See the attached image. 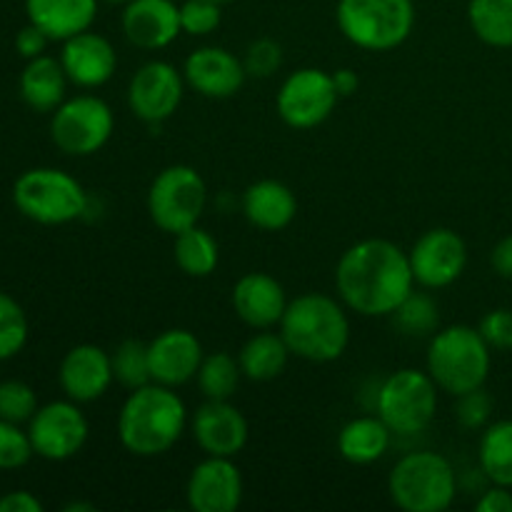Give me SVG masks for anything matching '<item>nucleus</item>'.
Masks as SVG:
<instances>
[{
	"mask_svg": "<svg viewBox=\"0 0 512 512\" xmlns=\"http://www.w3.org/2000/svg\"><path fill=\"white\" fill-rule=\"evenodd\" d=\"M390 318H393L395 328L408 338H428V335L438 333L440 308L428 293L413 290Z\"/></svg>",
	"mask_w": 512,
	"mask_h": 512,
	"instance_id": "32",
	"label": "nucleus"
},
{
	"mask_svg": "<svg viewBox=\"0 0 512 512\" xmlns=\"http://www.w3.org/2000/svg\"><path fill=\"white\" fill-rule=\"evenodd\" d=\"M48 43H50L48 35H45L38 25L28 23L23 30H20L18 38H15V50H18L25 60H33L45 53V45Z\"/></svg>",
	"mask_w": 512,
	"mask_h": 512,
	"instance_id": "41",
	"label": "nucleus"
},
{
	"mask_svg": "<svg viewBox=\"0 0 512 512\" xmlns=\"http://www.w3.org/2000/svg\"><path fill=\"white\" fill-rule=\"evenodd\" d=\"M425 365H428V373L435 385L443 393L458 398L470 390L485 388L490 365H493V350L485 343L478 328L448 325L430 335Z\"/></svg>",
	"mask_w": 512,
	"mask_h": 512,
	"instance_id": "4",
	"label": "nucleus"
},
{
	"mask_svg": "<svg viewBox=\"0 0 512 512\" xmlns=\"http://www.w3.org/2000/svg\"><path fill=\"white\" fill-rule=\"evenodd\" d=\"M288 303L285 288L268 273H245L233 285L235 315L253 330H270L280 325Z\"/></svg>",
	"mask_w": 512,
	"mask_h": 512,
	"instance_id": "22",
	"label": "nucleus"
},
{
	"mask_svg": "<svg viewBox=\"0 0 512 512\" xmlns=\"http://www.w3.org/2000/svg\"><path fill=\"white\" fill-rule=\"evenodd\" d=\"M38 410L35 390L23 380H8L0 383V418L10 423H30Z\"/></svg>",
	"mask_w": 512,
	"mask_h": 512,
	"instance_id": "35",
	"label": "nucleus"
},
{
	"mask_svg": "<svg viewBox=\"0 0 512 512\" xmlns=\"http://www.w3.org/2000/svg\"><path fill=\"white\" fill-rule=\"evenodd\" d=\"M478 463L490 483L512 488V420H498L483 430Z\"/></svg>",
	"mask_w": 512,
	"mask_h": 512,
	"instance_id": "28",
	"label": "nucleus"
},
{
	"mask_svg": "<svg viewBox=\"0 0 512 512\" xmlns=\"http://www.w3.org/2000/svg\"><path fill=\"white\" fill-rule=\"evenodd\" d=\"M280 335L290 355L308 363H333L350 343V320L343 300L338 303L323 293L298 295L285 308Z\"/></svg>",
	"mask_w": 512,
	"mask_h": 512,
	"instance_id": "3",
	"label": "nucleus"
},
{
	"mask_svg": "<svg viewBox=\"0 0 512 512\" xmlns=\"http://www.w3.org/2000/svg\"><path fill=\"white\" fill-rule=\"evenodd\" d=\"M88 433V420L80 413L78 403L70 398L38 408L28 425L35 455L53 463H63L78 455L88 443Z\"/></svg>",
	"mask_w": 512,
	"mask_h": 512,
	"instance_id": "12",
	"label": "nucleus"
},
{
	"mask_svg": "<svg viewBox=\"0 0 512 512\" xmlns=\"http://www.w3.org/2000/svg\"><path fill=\"white\" fill-rule=\"evenodd\" d=\"M393 430L383 423L380 415H360L340 428L338 453L353 465H373L388 453Z\"/></svg>",
	"mask_w": 512,
	"mask_h": 512,
	"instance_id": "26",
	"label": "nucleus"
},
{
	"mask_svg": "<svg viewBox=\"0 0 512 512\" xmlns=\"http://www.w3.org/2000/svg\"><path fill=\"white\" fill-rule=\"evenodd\" d=\"M60 388L75 403H93L108 393L110 385L115 383L113 363L110 353H105L98 345H75L65 353L63 363L58 370Z\"/></svg>",
	"mask_w": 512,
	"mask_h": 512,
	"instance_id": "20",
	"label": "nucleus"
},
{
	"mask_svg": "<svg viewBox=\"0 0 512 512\" xmlns=\"http://www.w3.org/2000/svg\"><path fill=\"white\" fill-rule=\"evenodd\" d=\"M290 358V348L285 345L283 335L270 333V330H258L253 338L245 340L238 353L243 378L253 383H270L285 370Z\"/></svg>",
	"mask_w": 512,
	"mask_h": 512,
	"instance_id": "27",
	"label": "nucleus"
},
{
	"mask_svg": "<svg viewBox=\"0 0 512 512\" xmlns=\"http://www.w3.org/2000/svg\"><path fill=\"white\" fill-rule=\"evenodd\" d=\"M183 78L203 98L225 100L233 98L243 88L248 73H245L243 60L235 53H230L228 48L203 45V48H195L185 58Z\"/></svg>",
	"mask_w": 512,
	"mask_h": 512,
	"instance_id": "17",
	"label": "nucleus"
},
{
	"mask_svg": "<svg viewBox=\"0 0 512 512\" xmlns=\"http://www.w3.org/2000/svg\"><path fill=\"white\" fill-rule=\"evenodd\" d=\"M95 512V505L93 503H70L65 505V512Z\"/></svg>",
	"mask_w": 512,
	"mask_h": 512,
	"instance_id": "46",
	"label": "nucleus"
},
{
	"mask_svg": "<svg viewBox=\"0 0 512 512\" xmlns=\"http://www.w3.org/2000/svg\"><path fill=\"white\" fill-rule=\"evenodd\" d=\"M243 65L245 73L253 75V78H270L283 65V48L273 38L253 40L248 45V50H245Z\"/></svg>",
	"mask_w": 512,
	"mask_h": 512,
	"instance_id": "38",
	"label": "nucleus"
},
{
	"mask_svg": "<svg viewBox=\"0 0 512 512\" xmlns=\"http://www.w3.org/2000/svg\"><path fill=\"white\" fill-rule=\"evenodd\" d=\"M173 255L175 263H178V268L185 275H190V278H208L218 268L220 248L218 240L208 230L193 225V228L175 235Z\"/></svg>",
	"mask_w": 512,
	"mask_h": 512,
	"instance_id": "29",
	"label": "nucleus"
},
{
	"mask_svg": "<svg viewBox=\"0 0 512 512\" xmlns=\"http://www.w3.org/2000/svg\"><path fill=\"white\" fill-rule=\"evenodd\" d=\"M100 0H25V13L50 40H68L90 30Z\"/></svg>",
	"mask_w": 512,
	"mask_h": 512,
	"instance_id": "23",
	"label": "nucleus"
},
{
	"mask_svg": "<svg viewBox=\"0 0 512 512\" xmlns=\"http://www.w3.org/2000/svg\"><path fill=\"white\" fill-rule=\"evenodd\" d=\"M490 265L500 278L512 280V233L495 243L493 253H490Z\"/></svg>",
	"mask_w": 512,
	"mask_h": 512,
	"instance_id": "44",
	"label": "nucleus"
},
{
	"mask_svg": "<svg viewBox=\"0 0 512 512\" xmlns=\"http://www.w3.org/2000/svg\"><path fill=\"white\" fill-rule=\"evenodd\" d=\"M100 3H108V5H128L130 0H100Z\"/></svg>",
	"mask_w": 512,
	"mask_h": 512,
	"instance_id": "47",
	"label": "nucleus"
},
{
	"mask_svg": "<svg viewBox=\"0 0 512 512\" xmlns=\"http://www.w3.org/2000/svg\"><path fill=\"white\" fill-rule=\"evenodd\" d=\"M110 363H113L115 380H118L123 388L135 390L153 383V378H150L148 343H140V340H123V343L110 353Z\"/></svg>",
	"mask_w": 512,
	"mask_h": 512,
	"instance_id": "33",
	"label": "nucleus"
},
{
	"mask_svg": "<svg viewBox=\"0 0 512 512\" xmlns=\"http://www.w3.org/2000/svg\"><path fill=\"white\" fill-rule=\"evenodd\" d=\"M195 380H198L200 393L205 395V400H230L238 393L243 370H240L238 358L220 350V353L205 355Z\"/></svg>",
	"mask_w": 512,
	"mask_h": 512,
	"instance_id": "31",
	"label": "nucleus"
},
{
	"mask_svg": "<svg viewBox=\"0 0 512 512\" xmlns=\"http://www.w3.org/2000/svg\"><path fill=\"white\" fill-rule=\"evenodd\" d=\"M185 95V78L165 60L140 65L128 83V108L143 123H163L178 113Z\"/></svg>",
	"mask_w": 512,
	"mask_h": 512,
	"instance_id": "13",
	"label": "nucleus"
},
{
	"mask_svg": "<svg viewBox=\"0 0 512 512\" xmlns=\"http://www.w3.org/2000/svg\"><path fill=\"white\" fill-rule=\"evenodd\" d=\"M438 385L428 370L403 368L388 375L378 390V415L393 435H418L430 428L438 413Z\"/></svg>",
	"mask_w": 512,
	"mask_h": 512,
	"instance_id": "8",
	"label": "nucleus"
},
{
	"mask_svg": "<svg viewBox=\"0 0 512 512\" xmlns=\"http://www.w3.org/2000/svg\"><path fill=\"white\" fill-rule=\"evenodd\" d=\"M205 205L208 188L203 175L190 165H168L150 183L148 213L163 233L178 235L198 225Z\"/></svg>",
	"mask_w": 512,
	"mask_h": 512,
	"instance_id": "9",
	"label": "nucleus"
},
{
	"mask_svg": "<svg viewBox=\"0 0 512 512\" xmlns=\"http://www.w3.org/2000/svg\"><path fill=\"white\" fill-rule=\"evenodd\" d=\"M388 493L403 512H445L458 495V475L445 455L418 450L393 465Z\"/></svg>",
	"mask_w": 512,
	"mask_h": 512,
	"instance_id": "5",
	"label": "nucleus"
},
{
	"mask_svg": "<svg viewBox=\"0 0 512 512\" xmlns=\"http://www.w3.org/2000/svg\"><path fill=\"white\" fill-rule=\"evenodd\" d=\"M115 130V115L98 95L63 100L50 118V138L65 155L88 158L98 153Z\"/></svg>",
	"mask_w": 512,
	"mask_h": 512,
	"instance_id": "10",
	"label": "nucleus"
},
{
	"mask_svg": "<svg viewBox=\"0 0 512 512\" xmlns=\"http://www.w3.org/2000/svg\"><path fill=\"white\" fill-rule=\"evenodd\" d=\"M490 415H493V398H490V393L485 388L458 395V403H455V420H458L465 430L488 428Z\"/></svg>",
	"mask_w": 512,
	"mask_h": 512,
	"instance_id": "39",
	"label": "nucleus"
},
{
	"mask_svg": "<svg viewBox=\"0 0 512 512\" xmlns=\"http://www.w3.org/2000/svg\"><path fill=\"white\" fill-rule=\"evenodd\" d=\"M213 3H218V5H228V3H233V0H213Z\"/></svg>",
	"mask_w": 512,
	"mask_h": 512,
	"instance_id": "48",
	"label": "nucleus"
},
{
	"mask_svg": "<svg viewBox=\"0 0 512 512\" xmlns=\"http://www.w3.org/2000/svg\"><path fill=\"white\" fill-rule=\"evenodd\" d=\"M335 20L345 38L363 50L385 53L410 38L415 25L413 0H338Z\"/></svg>",
	"mask_w": 512,
	"mask_h": 512,
	"instance_id": "6",
	"label": "nucleus"
},
{
	"mask_svg": "<svg viewBox=\"0 0 512 512\" xmlns=\"http://www.w3.org/2000/svg\"><path fill=\"white\" fill-rule=\"evenodd\" d=\"M28 343V318L18 300L0 293V360L15 358Z\"/></svg>",
	"mask_w": 512,
	"mask_h": 512,
	"instance_id": "34",
	"label": "nucleus"
},
{
	"mask_svg": "<svg viewBox=\"0 0 512 512\" xmlns=\"http://www.w3.org/2000/svg\"><path fill=\"white\" fill-rule=\"evenodd\" d=\"M340 95L333 75L320 68H300L283 80L275 98L280 120L295 130H310L323 125L333 115Z\"/></svg>",
	"mask_w": 512,
	"mask_h": 512,
	"instance_id": "11",
	"label": "nucleus"
},
{
	"mask_svg": "<svg viewBox=\"0 0 512 512\" xmlns=\"http://www.w3.org/2000/svg\"><path fill=\"white\" fill-rule=\"evenodd\" d=\"M480 335H483L485 343L490 345V350H500V353H508L512 350V310L510 308H495L490 313L483 315L478 325Z\"/></svg>",
	"mask_w": 512,
	"mask_h": 512,
	"instance_id": "40",
	"label": "nucleus"
},
{
	"mask_svg": "<svg viewBox=\"0 0 512 512\" xmlns=\"http://www.w3.org/2000/svg\"><path fill=\"white\" fill-rule=\"evenodd\" d=\"M415 285L440 290L460 280L468 265V245L455 230L433 228L420 235L408 253Z\"/></svg>",
	"mask_w": 512,
	"mask_h": 512,
	"instance_id": "14",
	"label": "nucleus"
},
{
	"mask_svg": "<svg viewBox=\"0 0 512 512\" xmlns=\"http://www.w3.org/2000/svg\"><path fill=\"white\" fill-rule=\"evenodd\" d=\"M190 430L198 448L213 458H235L250 438L248 420L230 400H205L195 410Z\"/></svg>",
	"mask_w": 512,
	"mask_h": 512,
	"instance_id": "16",
	"label": "nucleus"
},
{
	"mask_svg": "<svg viewBox=\"0 0 512 512\" xmlns=\"http://www.w3.org/2000/svg\"><path fill=\"white\" fill-rule=\"evenodd\" d=\"M243 215L260 230H283L298 215V198L280 180H258L243 193Z\"/></svg>",
	"mask_w": 512,
	"mask_h": 512,
	"instance_id": "24",
	"label": "nucleus"
},
{
	"mask_svg": "<svg viewBox=\"0 0 512 512\" xmlns=\"http://www.w3.org/2000/svg\"><path fill=\"white\" fill-rule=\"evenodd\" d=\"M220 8L223 5L213 3V0H183L180 3V28L195 38L215 33L220 28V20H223Z\"/></svg>",
	"mask_w": 512,
	"mask_h": 512,
	"instance_id": "36",
	"label": "nucleus"
},
{
	"mask_svg": "<svg viewBox=\"0 0 512 512\" xmlns=\"http://www.w3.org/2000/svg\"><path fill=\"white\" fill-rule=\"evenodd\" d=\"M188 408L175 388L148 383L130 390L118 413V438L138 458H158L183 438Z\"/></svg>",
	"mask_w": 512,
	"mask_h": 512,
	"instance_id": "2",
	"label": "nucleus"
},
{
	"mask_svg": "<svg viewBox=\"0 0 512 512\" xmlns=\"http://www.w3.org/2000/svg\"><path fill=\"white\" fill-rule=\"evenodd\" d=\"M335 288L345 308L353 313L363 318H390L415 290L408 253L393 240H360L338 260Z\"/></svg>",
	"mask_w": 512,
	"mask_h": 512,
	"instance_id": "1",
	"label": "nucleus"
},
{
	"mask_svg": "<svg viewBox=\"0 0 512 512\" xmlns=\"http://www.w3.org/2000/svg\"><path fill=\"white\" fill-rule=\"evenodd\" d=\"M478 512H512V488L505 485H493L480 495V500L475 503Z\"/></svg>",
	"mask_w": 512,
	"mask_h": 512,
	"instance_id": "42",
	"label": "nucleus"
},
{
	"mask_svg": "<svg viewBox=\"0 0 512 512\" xmlns=\"http://www.w3.org/2000/svg\"><path fill=\"white\" fill-rule=\"evenodd\" d=\"M60 63L70 83L78 88H100L118 70V53L105 35L83 30L73 38L63 40Z\"/></svg>",
	"mask_w": 512,
	"mask_h": 512,
	"instance_id": "21",
	"label": "nucleus"
},
{
	"mask_svg": "<svg viewBox=\"0 0 512 512\" xmlns=\"http://www.w3.org/2000/svg\"><path fill=\"white\" fill-rule=\"evenodd\" d=\"M13 203L25 218L40 225H65L88 208L83 185L58 168H33L13 185Z\"/></svg>",
	"mask_w": 512,
	"mask_h": 512,
	"instance_id": "7",
	"label": "nucleus"
},
{
	"mask_svg": "<svg viewBox=\"0 0 512 512\" xmlns=\"http://www.w3.org/2000/svg\"><path fill=\"white\" fill-rule=\"evenodd\" d=\"M468 23L485 45L512 48V0H470Z\"/></svg>",
	"mask_w": 512,
	"mask_h": 512,
	"instance_id": "30",
	"label": "nucleus"
},
{
	"mask_svg": "<svg viewBox=\"0 0 512 512\" xmlns=\"http://www.w3.org/2000/svg\"><path fill=\"white\" fill-rule=\"evenodd\" d=\"M148 358L153 383L180 388V385L195 380L205 353L198 335L185 328H170L150 340Z\"/></svg>",
	"mask_w": 512,
	"mask_h": 512,
	"instance_id": "18",
	"label": "nucleus"
},
{
	"mask_svg": "<svg viewBox=\"0 0 512 512\" xmlns=\"http://www.w3.org/2000/svg\"><path fill=\"white\" fill-rule=\"evenodd\" d=\"M120 25L128 43L140 50H163L183 33L175 0H130L123 5Z\"/></svg>",
	"mask_w": 512,
	"mask_h": 512,
	"instance_id": "19",
	"label": "nucleus"
},
{
	"mask_svg": "<svg viewBox=\"0 0 512 512\" xmlns=\"http://www.w3.org/2000/svg\"><path fill=\"white\" fill-rule=\"evenodd\" d=\"M185 498L195 512H235L243 503V475L233 458L205 455L190 470Z\"/></svg>",
	"mask_w": 512,
	"mask_h": 512,
	"instance_id": "15",
	"label": "nucleus"
},
{
	"mask_svg": "<svg viewBox=\"0 0 512 512\" xmlns=\"http://www.w3.org/2000/svg\"><path fill=\"white\" fill-rule=\"evenodd\" d=\"M0 512H43V503L28 490H13L0 498Z\"/></svg>",
	"mask_w": 512,
	"mask_h": 512,
	"instance_id": "43",
	"label": "nucleus"
},
{
	"mask_svg": "<svg viewBox=\"0 0 512 512\" xmlns=\"http://www.w3.org/2000/svg\"><path fill=\"white\" fill-rule=\"evenodd\" d=\"M35 455L30 435L18 428V423L0 418V470L23 468Z\"/></svg>",
	"mask_w": 512,
	"mask_h": 512,
	"instance_id": "37",
	"label": "nucleus"
},
{
	"mask_svg": "<svg viewBox=\"0 0 512 512\" xmlns=\"http://www.w3.org/2000/svg\"><path fill=\"white\" fill-rule=\"evenodd\" d=\"M330 75H333L335 90H338L340 98H348V95H353L355 90H358L360 78H358V73H355V70L340 68V70H335V73H330Z\"/></svg>",
	"mask_w": 512,
	"mask_h": 512,
	"instance_id": "45",
	"label": "nucleus"
},
{
	"mask_svg": "<svg viewBox=\"0 0 512 512\" xmlns=\"http://www.w3.org/2000/svg\"><path fill=\"white\" fill-rule=\"evenodd\" d=\"M20 98L35 113H53L65 100V88H68V75H65L60 58L50 55H38L28 60V65L20 73Z\"/></svg>",
	"mask_w": 512,
	"mask_h": 512,
	"instance_id": "25",
	"label": "nucleus"
}]
</instances>
